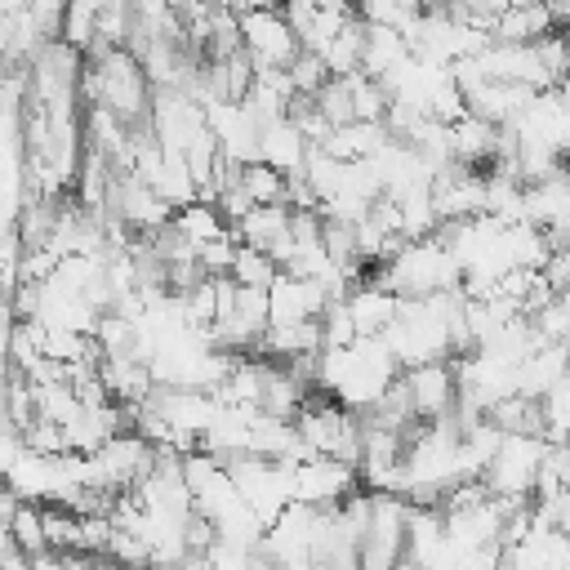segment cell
<instances>
[{
	"label": "cell",
	"instance_id": "obj_9",
	"mask_svg": "<svg viewBox=\"0 0 570 570\" xmlns=\"http://www.w3.org/2000/svg\"><path fill=\"white\" fill-rule=\"evenodd\" d=\"M307 142H303V134L289 125V120H276V125H263V134H258V160L263 165H272L276 174H303V165H307Z\"/></svg>",
	"mask_w": 570,
	"mask_h": 570
},
{
	"label": "cell",
	"instance_id": "obj_8",
	"mask_svg": "<svg viewBox=\"0 0 570 570\" xmlns=\"http://www.w3.org/2000/svg\"><path fill=\"white\" fill-rule=\"evenodd\" d=\"M543 36H552V13L548 4H503L490 45H539Z\"/></svg>",
	"mask_w": 570,
	"mask_h": 570
},
{
	"label": "cell",
	"instance_id": "obj_2",
	"mask_svg": "<svg viewBox=\"0 0 570 570\" xmlns=\"http://www.w3.org/2000/svg\"><path fill=\"white\" fill-rule=\"evenodd\" d=\"M405 379V396L419 423H436L445 414H454L459 401V379H454V361H428L414 370H401Z\"/></svg>",
	"mask_w": 570,
	"mask_h": 570
},
{
	"label": "cell",
	"instance_id": "obj_19",
	"mask_svg": "<svg viewBox=\"0 0 570 570\" xmlns=\"http://www.w3.org/2000/svg\"><path fill=\"white\" fill-rule=\"evenodd\" d=\"M285 76H289L294 94H303V98H316V94L325 89V80H330L325 62H321L316 53H307V49H298V58H294V62L285 67Z\"/></svg>",
	"mask_w": 570,
	"mask_h": 570
},
{
	"label": "cell",
	"instance_id": "obj_15",
	"mask_svg": "<svg viewBox=\"0 0 570 570\" xmlns=\"http://www.w3.org/2000/svg\"><path fill=\"white\" fill-rule=\"evenodd\" d=\"M539 410H543V441L548 445H566L570 441V374L539 396Z\"/></svg>",
	"mask_w": 570,
	"mask_h": 570
},
{
	"label": "cell",
	"instance_id": "obj_21",
	"mask_svg": "<svg viewBox=\"0 0 570 570\" xmlns=\"http://www.w3.org/2000/svg\"><path fill=\"white\" fill-rule=\"evenodd\" d=\"M539 276L548 281V289H552L557 298H566V294H570V249H552V254L543 258Z\"/></svg>",
	"mask_w": 570,
	"mask_h": 570
},
{
	"label": "cell",
	"instance_id": "obj_20",
	"mask_svg": "<svg viewBox=\"0 0 570 570\" xmlns=\"http://www.w3.org/2000/svg\"><path fill=\"white\" fill-rule=\"evenodd\" d=\"M22 450H31V454H45V459H58V454H71L67 450V436H62V428L58 423H45V419H36L22 436Z\"/></svg>",
	"mask_w": 570,
	"mask_h": 570
},
{
	"label": "cell",
	"instance_id": "obj_11",
	"mask_svg": "<svg viewBox=\"0 0 570 570\" xmlns=\"http://www.w3.org/2000/svg\"><path fill=\"white\" fill-rule=\"evenodd\" d=\"M485 423L503 436H543V410L530 396H503L485 410Z\"/></svg>",
	"mask_w": 570,
	"mask_h": 570
},
{
	"label": "cell",
	"instance_id": "obj_3",
	"mask_svg": "<svg viewBox=\"0 0 570 570\" xmlns=\"http://www.w3.org/2000/svg\"><path fill=\"white\" fill-rule=\"evenodd\" d=\"M361 490L356 468L338 459H307L294 468V503L303 508H338Z\"/></svg>",
	"mask_w": 570,
	"mask_h": 570
},
{
	"label": "cell",
	"instance_id": "obj_6",
	"mask_svg": "<svg viewBox=\"0 0 570 570\" xmlns=\"http://www.w3.org/2000/svg\"><path fill=\"white\" fill-rule=\"evenodd\" d=\"M387 142H392L387 125H361V120H352V125L330 129V138L321 142V151H325L330 160L356 165V160H374V156H379Z\"/></svg>",
	"mask_w": 570,
	"mask_h": 570
},
{
	"label": "cell",
	"instance_id": "obj_14",
	"mask_svg": "<svg viewBox=\"0 0 570 570\" xmlns=\"http://www.w3.org/2000/svg\"><path fill=\"white\" fill-rule=\"evenodd\" d=\"M236 183H240V191L249 196V205H285V174H276V169L263 165V160L240 165Z\"/></svg>",
	"mask_w": 570,
	"mask_h": 570
},
{
	"label": "cell",
	"instance_id": "obj_12",
	"mask_svg": "<svg viewBox=\"0 0 570 570\" xmlns=\"http://www.w3.org/2000/svg\"><path fill=\"white\" fill-rule=\"evenodd\" d=\"M174 232H178L191 249H205V245L232 236V227L223 223V214H218L214 205H200V200H191V205H183V209L174 214Z\"/></svg>",
	"mask_w": 570,
	"mask_h": 570
},
{
	"label": "cell",
	"instance_id": "obj_17",
	"mask_svg": "<svg viewBox=\"0 0 570 570\" xmlns=\"http://www.w3.org/2000/svg\"><path fill=\"white\" fill-rule=\"evenodd\" d=\"M227 281H236V285H245V289H267V285L276 281V263H272L263 249L236 245V258H232Z\"/></svg>",
	"mask_w": 570,
	"mask_h": 570
},
{
	"label": "cell",
	"instance_id": "obj_22",
	"mask_svg": "<svg viewBox=\"0 0 570 570\" xmlns=\"http://www.w3.org/2000/svg\"><path fill=\"white\" fill-rule=\"evenodd\" d=\"M9 383H13V365L0 361V405H4V396H9Z\"/></svg>",
	"mask_w": 570,
	"mask_h": 570
},
{
	"label": "cell",
	"instance_id": "obj_5",
	"mask_svg": "<svg viewBox=\"0 0 570 570\" xmlns=\"http://www.w3.org/2000/svg\"><path fill=\"white\" fill-rule=\"evenodd\" d=\"M343 307H347V321H352V334L356 338H383L387 325L396 321L401 298L387 294V289H374V285H352L347 298H343Z\"/></svg>",
	"mask_w": 570,
	"mask_h": 570
},
{
	"label": "cell",
	"instance_id": "obj_18",
	"mask_svg": "<svg viewBox=\"0 0 570 570\" xmlns=\"http://www.w3.org/2000/svg\"><path fill=\"white\" fill-rule=\"evenodd\" d=\"M94 27H98V4H67V9H62V31H58V40L71 45V49L85 58V49L94 45Z\"/></svg>",
	"mask_w": 570,
	"mask_h": 570
},
{
	"label": "cell",
	"instance_id": "obj_4",
	"mask_svg": "<svg viewBox=\"0 0 570 570\" xmlns=\"http://www.w3.org/2000/svg\"><path fill=\"white\" fill-rule=\"evenodd\" d=\"M325 307H330V294H325L316 281H294V276L276 272V281L267 285V325L321 321Z\"/></svg>",
	"mask_w": 570,
	"mask_h": 570
},
{
	"label": "cell",
	"instance_id": "obj_10",
	"mask_svg": "<svg viewBox=\"0 0 570 570\" xmlns=\"http://www.w3.org/2000/svg\"><path fill=\"white\" fill-rule=\"evenodd\" d=\"M410 58V45H405V36H396V31H387V27H370L365 22V45H361V76H370V80H387L401 62Z\"/></svg>",
	"mask_w": 570,
	"mask_h": 570
},
{
	"label": "cell",
	"instance_id": "obj_16",
	"mask_svg": "<svg viewBox=\"0 0 570 570\" xmlns=\"http://www.w3.org/2000/svg\"><path fill=\"white\" fill-rule=\"evenodd\" d=\"M9 539H13V548L31 561V557H40V552H49V543H45V521H40V508L36 503H18V512L9 517Z\"/></svg>",
	"mask_w": 570,
	"mask_h": 570
},
{
	"label": "cell",
	"instance_id": "obj_13",
	"mask_svg": "<svg viewBox=\"0 0 570 570\" xmlns=\"http://www.w3.org/2000/svg\"><path fill=\"white\" fill-rule=\"evenodd\" d=\"M361 45H365V22L356 18L325 53H321V62H325V71H330V80H347V76H356L361 71Z\"/></svg>",
	"mask_w": 570,
	"mask_h": 570
},
{
	"label": "cell",
	"instance_id": "obj_7",
	"mask_svg": "<svg viewBox=\"0 0 570 570\" xmlns=\"http://www.w3.org/2000/svg\"><path fill=\"white\" fill-rule=\"evenodd\" d=\"M236 245H249V249H263L267 258L289 240V209L285 205H254L236 227Z\"/></svg>",
	"mask_w": 570,
	"mask_h": 570
},
{
	"label": "cell",
	"instance_id": "obj_1",
	"mask_svg": "<svg viewBox=\"0 0 570 570\" xmlns=\"http://www.w3.org/2000/svg\"><path fill=\"white\" fill-rule=\"evenodd\" d=\"M236 22H240V49L254 71H285L298 58V36L289 31L281 9L249 4V9H236Z\"/></svg>",
	"mask_w": 570,
	"mask_h": 570
}]
</instances>
